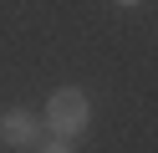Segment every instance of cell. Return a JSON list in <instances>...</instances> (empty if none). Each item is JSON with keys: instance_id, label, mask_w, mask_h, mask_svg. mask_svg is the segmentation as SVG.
Returning a JSON list of instances; mask_svg holds the SVG:
<instances>
[{"instance_id": "cell-3", "label": "cell", "mask_w": 158, "mask_h": 153, "mask_svg": "<svg viewBox=\"0 0 158 153\" xmlns=\"http://www.w3.org/2000/svg\"><path fill=\"white\" fill-rule=\"evenodd\" d=\"M36 153H72V143H61V138H46V143H36Z\"/></svg>"}, {"instance_id": "cell-4", "label": "cell", "mask_w": 158, "mask_h": 153, "mask_svg": "<svg viewBox=\"0 0 158 153\" xmlns=\"http://www.w3.org/2000/svg\"><path fill=\"white\" fill-rule=\"evenodd\" d=\"M117 5H143V0H117Z\"/></svg>"}, {"instance_id": "cell-2", "label": "cell", "mask_w": 158, "mask_h": 153, "mask_svg": "<svg viewBox=\"0 0 158 153\" xmlns=\"http://www.w3.org/2000/svg\"><path fill=\"white\" fill-rule=\"evenodd\" d=\"M0 138L10 143V148H36V143L46 138V128H41V117H36L31 107H10L0 117Z\"/></svg>"}, {"instance_id": "cell-1", "label": "cell", "mask_w": 158, "mask_h": 153, "mask_svg": "<svg viewBox=\"0 0 158 153\" xmlns=\"http://www.w3.org/2000/svg\"><path fill=\"white\" fill-rule=\"evenodd\" d=\"M41 128L51 133V138H61V143H77L87 128H92V102H87V92H77V87L51 92V97H46Z\"/></svg>"}]
</instances>
